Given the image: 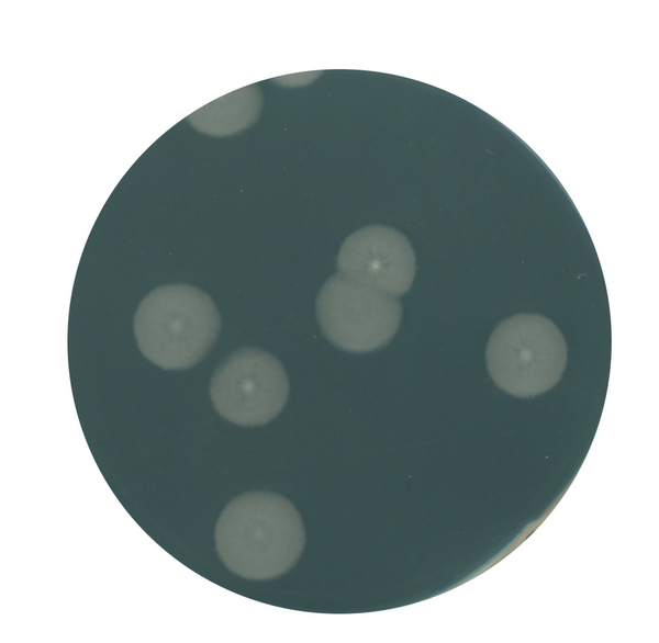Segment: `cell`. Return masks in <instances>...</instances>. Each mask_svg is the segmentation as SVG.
<instances>
[{"instance_id":"obj_1","label":"cell","mask_w":659,"mask_h":643,"mask_svg":"<svg viewBox=\"0 0 659 643\" xmlns=\"http://www.w3.org/2000/svg\"><path fill=\"white\" fill-rule=\"evenodd\" d=\"M216 551L235 574L267 579L290 569L305 542L302 519L284 497L267 492L239 495L215 526Z\"/></svg>"},{"instance_id":"obj_2","label":"cell","mask_w":659,"mask_h":643,"mask_svg":"<svg viewBox=\"0 0 659 643\" xmlns=\"http://www.w3.org/2000/svg\"><path fill=\"white\" fill-rule=\"evenodd\" d=\"M220 326L212 298L188 284L158 286L143 298L134 316L139 350L166 370L199 362L215 342Z\"/></svg>"},{"instance_id":"obj_3","label":"cell","mask_w":659,"mask_h":643,"mask_svg":"<svg viewBox=\"0 0 659 643\" xmlns=\"http://www.w3.org/2000/svg\"><path fill=\"white\" fill-rule=\"evenodd\" d=\"M485 360L498 386L513 395L532 396L558 383L567 365V343L547 317L517 314L493 330Z\"/></svg>"},{"instance_id":"obj_4","label":"cell","mask_w":659,"mask_h":643,"mask_svg":"<svg viewBox=\"0 0 659 643\" xmlns=\"http://www.w3.org/2000/svg\"><path fill=\"white\" fill-rule=\"evenodd\" d=\"M316 314L323 334L335 346L364 353L393 338L402 306L396 296L337 272L322 286Z\"/></svg>"},{"instance_id":"obj_5","label":"cell","mask_w":659,"mask_h":643,"mask_svg":"<svg viewBox=\"0 0 659 643\" xmlns=\"http://www.w3.org/2000/svg\"><path fill=\"white\" fill-rule=\"evenodd\" d=\"M288 395L289 381L282 364L257 348H244L227 357L210 385L219 414L242 426L270 421L282 410Z\"/></svg>"},{"instance_id":"obj_6","label":"cell","mask_w":659,"mask_h":643,"mask_svg":"<svg viewBox=\"0 0 659 643\" xmlns=\"http://www.w3.org/2000/svg\"><path fill=\"white\" fill-rule=\"evenodd\" d=\"M337 266L350 279L396 297L410 290L415 275V256L406 237L381 225L347 237Z\"/></svg>"}]
</instances>
